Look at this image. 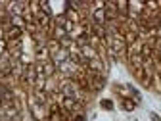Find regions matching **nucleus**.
<instances>
[{
  "instance_id": "1",
  "label": "nucleus",
  "mask_w": 161,
  "mask_h": 121,
  "mask_svg": "<svg viewBox=\"0 0 161 121\" xmlns=\"http://www.w3.org/2000/svg\"><path fill=\"white\" fill-rule=\"evenodd\" d=\"M121 106L125 112H132L136 108V100H131V98H121Z\"/></svg>"
},
{
  "instance_id": "2",
  "label": "nucleus",
  "mask_w": 161,
  "mask_h": 121,
  "mask_svg": "<svg viewBox=\"0 0 161 121\" xmlns=\"http://www.w3.org/2000/svg\"><path fill=\"white\" fill-rule=\"evenodd\" d=\"M126 89H129V91H131V94H132V96L136 98V102H140V92H138V91L134 89L132 85H126Z\"/></svg>"
},
{
  "instance_id": "3",
  "label": "nucleus",
  "mask_w": 161,
  "mask_h": 121,
  "mask_svg": "<svg viewBox=\"0 0 161 121\" xmlns=\"http://www.w3.org/2000/svg\"><path fill=\"white\" fill-rule=\"evenodd\" d=\"M100 106H102L104 109H113V102H111V100H102Z\"/></svg>"
},
{
  "instance_id": "4",
  "label": "nucleus",
  "mask_w": 161,
  "mask_h": 121,
  "mask_svg": "<svg viewBox=\"0 0 161 121\" xmlns=\"http://www.w3.org/2000/svg\"><path fill=\"white\" fill-rule=\"evenodd\" d=\"M150 117H152V121H161V117H159L155 112H152V114H150Z\"/></svg>"
},
{
  "instance_id": "5",
  "label": "nucleus",
  "mask_w": 161,
  "mask_h": 121,
  "mask_svg": "<svg viewBox=\"0 0 161 121\" xmlns=\"http://www.w3.org/2000/svg\"><path fill=\"white\" fill-rule=\"evenodd\" d=\"M2 33H4V29H2V27H0V39H2Z\"/></svg>"
}]
</instances>
